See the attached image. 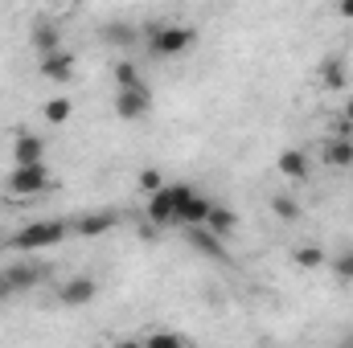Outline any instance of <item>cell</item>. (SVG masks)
Returning a JSON list of instances; mask_svg holds the SVG:
<instances>
[{
  "mask_svg": "<svg viewBox=\"0 0 353 348\" xmlns=\"http://www.w3.org/2000/svg\"><path fill=\"white\" fill-rule=\"evenodd\" d=\"M144 78H140V70H136V62H115V87L128 90V87H140Z\"/></svg>",
  "mask_w": 353,
  "mask_h": 348,
  "instance_id": "obj_20",
  "label": "cell"
},
{
  "mask_svg": "<svg viewBox=\"0 0 353 348\" xmlns=\"http://www.w3.org/2000/svg\"><path fill=\"white\" fill-rule=\"evenodd\" d=\"M41 78H50V83H70V78H74V54L58 50V54L41 58Z\"/></svg>",
  "mask_w": 353,
  "mask_h": 348,
  "instance_id": "obj_12",
  "label": "cell"
},
{
  "mask_svg": "<svg viewBox=\"0 0 353 348\" xmlns=\"http://www.w3.org/2000/svg\"><path fill=\"white\" fill-rule=\"evenodd\" d=\"M46 164V140L33 131H17L12 140V168H37Z\"/></svg>",
  "mask_w": 353,
  "mask_h": 348,
  "instance_id": "obj_7",
  "label": "cell"
},
{
  "mask_svg": "<svg viewBox=\"0 0 353 348\" xmlns=\"http://www.w3.org/2000/svg\"><path fill=\"white\" fill-rule=\"evenodd\" d=\"M111 348H144V340H115Z\"/></svg>",
  "mask_w": 353,
  "mask_h": 348,
  "instance_id": "obj_28",
  "label": "cell"
},
{
  "mask_svg": "<svg viewBox=\"0 0 353 348\" xmlns=\"http://www.w3.org/2000/svg\"><path fill=\"white\" fill-rule=\"evenodd\" d=\"M333 135H337V140H353V123L350 119H337V123H333Z\"/></svg>",
  "mask_w": 353,
  "mask_h": 348,
  "instance_id": "obj_26",
  "label": "cell"
},
{
  "mask_svg": "<svg viewBox=\"0 0 353 348\" xmlns=\"http://www.w3.org/2000/svg\"><path fill=\"white\" fill-rule=\"evenodd\" d=\"M119 226V213L115 209H94V213H83L79 221H74V234L79 238H99V234H107V230H115Z\"/></svg>",
  "mask_w": 353,
  "mask_h": 348,
  "instance_id": "obj_10",
  "label": "cell"
},
{
  "mask_svg": "<svg viewBox=\"0 0 353 348\" xmlns=\"http://www.w3.org/2000/svg\"><path fill=\"white\" fill-rule=\"evenodd\" d=\"M140 188H144L148 197L161 193V188H165V184H161V173H157V168H144V173H140Z\"/></svg>",
  "mask_w": 353,
  "mask_h": 348,
  "instance_id": "obj_25",
  "label": "cell"
},
{
  "mask_svg": "<svg viewBox=\"0 0 353 348\" xmlns=\"http://www.w3.org/2000/svg\"><path fill=\"white\" fill-rule=\"evenodd\" d=\"M205 230H210L214 238H230V234L239 230V217H234L226 205H214V209H210V221H205Z\"/></svg>",
  "mask_w": 353,
  "mask_h": 348,
  "instance_id": "obj_16",
  "label": "cell"
},
{
  "mask_svg": "<svg viewBox=\"0 0 353 348\" xmlns=\"http://www.w3.org/2000/svg\"><path fill=\"white\" fill-rule=\"evenodd\" d=\"M33 50H37L41 58H50V54H58V50H62V33H58L54 25H46V21H37V25H33Z\"/></svg>",
  "mask_w": 353,
  "mask_h": 348,
  "instance_id": "obj_15",
  "label": "cell"
},
{
  "mask_svg": "<svg viewBox=\"0 0 353 348\" xmlns=\"http://www.w3.org/2000/svg\"><path fill=\"white\" fill-rule=\"evenodd\" d=\"M193 29L189 25H152L148 29V41H152V54H161V58H176V54H185L189 45H193Z\"/></svg>",
  "mask_w": 353,
  "mask_h": 348,
  "instance_id": "obj_3",
  "label": "cell"
},
{
  "mask_svg": "<svg viewBox=\"0 0 353 348\" xmlns=\"http://www.w3.org/2000/svg\"><path fill=\"white\" fill-rule=\"evenodd\" d=\"M185 242L201 254V259H214V262H226L230 254H226V246H222V238H214L205 226H193V230H185Z\"/></svg>",
  "mask_w": 353,
  "mask_h": 348,
  "instance_id": "obj_9",
  "label": "cell"
},
{
  "mask_svg": "<svg viewBox=\"0 0 353 348\" xmlns=\"http://www.w3.org/2000/svg\"><path fill=\"white\" fill-rule=\"evenodd\" d=\"M58 295H62V303H66V307H87L90 299L99 295V283L87 279V274H79V279L62 283V291H58Z\"/></svg>",
  "mask_w": 353,
  "mask_h": 348,
  "instance_id": "obj_11",
  "label": "cell"
},
{
  "mask_svg": "<svg viewBox=\"0 0 353 348\" xmlns=\"http://www.w3.org/2000/svg\"><path fill=\"white\" fill-rule=\"evenodd\" d=\"M321 262H325V250L321 246H300L296 250V266H304V270H316Z\"/></svg>",
  "mask_w": 353,
  "mask_h": 348,
  "instance_id": "obj_22",
  "label": "cell"
},
{
  "mask_svg": "<svg viewBox=\"0 0 353 348\" xmlns=\"http://www.w3.org/2000/svg\"><path fill=\"white\" fill-rule=\"evenodd\" d=\"M321 87H325V90H345V87H350V70H345V58L329 54V58L321 62Z\"/></svg>",
  "mask_w": 353,
  "mask_h": 348,
  "instance_id": "obj_13",
  "label": "cell"
},
{
  "mask_svg": "<svg viewBox=\"0 0 353 348\" xmlns=\"http://www.w3.org/2000/svg\"><path fill=\"white\" fill-rule=\"evenodd\" d=\"M70 234V226L66 221H58V217H46V221H33V226H25L8 246L12 250H46V246H58L62 238Z\"/></svg>",
  "mask_w": 353,
  "mask_h": 348,
  "instance_id": "obj_1",
  "label": "cell"
},
{
  "mask_svg": "<svg viewBox=\"0 0 353 348\" xmlns=\"http://www.w3.org/2000/svg\"><path fill=\"white\" fill-rule=\"evenodd\" d=\"M337 17H345V21H353V0H341V4H337Z\"/></svg>",
  "mask_w": 353,
  "mask_h": 348,
  "instance_id": "obj_27",
  "label": "cell"
},
{
  "mask_svg": "<svg viewBox=\"0 0 353 348\" xmlns=\"http://www.w3.org/2000/svg\"><path fill=\"white\" fill-rule=\"evenodd\" d=\"M275 173L288 176V180H304V176H308V156H304L300 148H288V152H279Z\"/></svg>",
  "mask_w": 353,
  "mask_h": 348,
  "instance_id": "obj_14",
  "label": "cell"
},
{
  "mask_svg": "<svg viewBox=\"0 0 353 348\" xmlns=\"http://www.w3.org/2000/svg\"><path fill=\"white\" fill-rule=\"evenodd\" d=\"M333 270H337V279H341V283H353V250L337 254V259H333Z\"/></svg>",
  "mask_w": 353,
  "mask_h": 348,
  "instance_id": "obj_24",
  "label": "cell"
},
{
  "mask_svg": "<svg viewBox=\"0 0 353 348\" xmlns=\"http://www.w3.org/2000/svg\"><path fill=\"white\" fill-rule=\"evenodd\" d=\"M70 111H74V107H70V98H46V107H41L46 123H54V127H58V123H66V119H70Z\"/></svg>",
  "mask_w": 353,
  "mask_h": 348,
  "instance_id": "obj_18",
  "label": "cell"
},
{
  "mask_svg": "<svg viewBox=\"0 0 353 348\" xmlns=\"http://www.w3.org/2000/svg\"><path fill=\"white\" fill-rule=\"evenodd\" d=\"M193 197V184H165L161 193L148 197V221L152 226H173L176 209Z\"/></svg>",
  "mask_w": 353,
  "mask_h": 348,
  "instance_id": "obj_2",
  "label": "cell"
},
{
  "mask_svg": "<svg viewBox=\"0 0 353 348\" xmlns=\"http://www.w3.org/2000/svg\"><path fill=\"white\" fill-rule=\"evenodd\" d=\"M50 188V168L37 164V168H12L8 173V193L12 197H37Z\"/></svg>",
  "mask_w": 353,
  "mask_h": 348,
  "instance_id": "obj_5",
  "label": "cell"
},
{
  "mask_svg": "<svg viewBox=\"0 0 353 348\" xmlns=\"http://www.w3.org/2000/svg\"><path fill=\"white\" fill-rule=\"evenodd\" d=\"M152 111V90L148 83H140V87H128L115 94V115L119 119H144Z\"/></svg>",
  "mask_w": 353,
  "mask_h": 348,
  "instance_id": "obj_6",
  "label": "cell"
},
{
  "mask_svg": "<svg viewBox=\"0 0 353 348\" xmlns=\"http://www.w3.org/2000/svg\"><path fill=\"white\" fill-rule=\"evenodd\" d=\"M341 348H353V345H341Z\"/></svg>",
  "mask_w": 353,
  "mask_h": 348,
  "instance_id": "obj_30",
  "label": "cell"
},
{
  "mask_svg": "<svg viewBox=\"0 0 353 348\" xmlns=\"http://www.w3.org/2000/svg\"><path fill=\"white\" fill-rule=\"evenodd\" d=\"M325 164L333 168H353V140H333L325 148Z\"/></svg>",
  "mask_w": 353,
  "mask_h": 348,
  "instance_id": "obj_17",
  "label": "cell"
},
{
  "mask_svg": "<svg viewBox=\"0 0 353 348\" xmlns=\"http://www.w3.org/2000/svg\"><path fill=\"white\" fill-rule=\"evenodd\" d=\"M144 348H189L176 332H148L144 336Z\"/></svg>",
  "mask_w": 353,
  "mask_h": 348,
  "instance_id": "obj_21",
  "label": "cell"
},
{
  "mask_svg": "<svg viewBox=\"0 0 353 348\" xmlns=\"http://www.w3.org/2000/svg\"><path fill=\"white\" fill-rule=\"evenodd\" d=\"M103 37H107L111 45H132V41H136V29H132L128 21H111V25L103 29Z\"/></svg>",
  "mask_w": 353,
  "mask_h": 348,
  "instance_id": "obj_19",
  "label": "cell"
},
{
  "mask_svg": "<svg viewBox=\"0 0 353 348\" xmlns=\"http://www.w3.org/2000/svg\"><path fill=\"white\" fill-rule=\"evenodd\" d=\"M345 119H350V123H353V98H350V107H345Z\"/></svg>",
  "mask_w": 353,
  "mask_h": 348,
  "instance_id": "obj_29",
  "label": "cell"
},
{
  "mask_svg": "<svg viewBox=\"0 0 353 348\" xmlns=\"http://www.w3.org/2000/svg\"><path fill=\"white\" fill-rule=\"evenodd\" d=\"M218 201L214 197H205V193H197L193 188V197L176 209V217H173V226H181V230H193V226H205L210 221V209H214Z\"/></svg>",
  "mask_w": 353,
  "mask_h": 348,
  "instance_id": "obj_8",
  "label": "cell"
},
{
  "mask_svg": "<svg viewBox=\"0 0 353 348\" xmlns=\"http://www.w3.org/2000/svg\"><path fill=\"white\" fill-rule=\"evenodd\" d=\"M41 283V266H29V262H12L0 270V303L21 295V291H33Z\"/></svg>",
  "mask_w": 353,
  "mask_h": 348,
  "instance_id": "obj_4",
  "label": "cell"
},
{
  "mask_svg": "<svg viewBox=\"0 0 353 348\" xmlns=\"http://www.w3.org/2000/svg\"><path fill=\"white\" fill-rule=\"evenodd\" d=\"M271 213L283 217V221H292V217H300V205L292 197H271Z\"/></svg>",
  "mask_w": 353,
  "mask_h": 348,
  "instance_id": "obj_23",
  "label": "cell"
}]
</instances>
